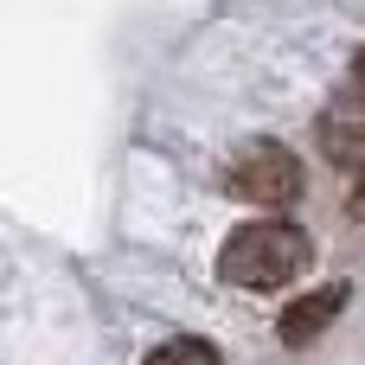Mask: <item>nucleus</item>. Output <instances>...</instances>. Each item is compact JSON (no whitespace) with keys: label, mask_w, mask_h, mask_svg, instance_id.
<instances>
[{"label":"nucleus","mask_w":365,"mask_h":365,"mask_svg":"<svg viewBox=\"0 0 365 365\" xmlns=\"http://www.w3.org/2000/svg\"><path fill=\"white\" fill-rule=\"evenodd\" d=\"M314 263V244L302 237V225L289 218H257V225H237L218 250V282L231 289H250V295H269L282 282H295L302 269Z\"/></svg>","instance_id":"nucleus-1"},{"label":"nucleus","mask_w":365,"mask_h":365,"mask_svg":"<svg viewBox=\"0 0 365 365\" xmlns=\"http://www.w3.org/2000/svg\"><path fill=\"white\" fill-rule=\"evenodd\" d=\"M237 199L250 205H295L302 199V167L282 141H244L231 154V180H225Z\"/></svg>","instance_id":"nucleus-2"},{"label":"nucleus","mask_w":365,"mask_h":365,"mask_svg":"<svg viewBox=\"0 0 365 365\" xmlns=\"http://www.w3.org/2000/svg\"><path fill=\"white\" fill-rule=\"evenodd\" d=\"M346 308V282H334V289H314V295H295L289 308H282V340L289 346H308L334 314Z\"/></svg>","instance_id":"nucleus-3"},{"label":"nucleus","mask_w":365,"mask_h":365,"mask_svg":"<svg viewBox=\"0 0 365 365\" xmlns=\"http://www.w3.org/2000/svg\"><path fill=\"white\" fill-rule=\"evenodd\" d=\"M327 154L346 167H365V128L359 122H327Z\"/></svg>","instance_id":"nucleus-4"},{"label":"nucleus","mask_w":365,"mask_h":365,"mask_svg":"<svg viewBox=\"0 0 365 365\" xmlns=\"http://www.w3.org/2000/svg\"><path fill=\"white\" fill-rule=\"evenodd\" d=\"M148 365H218V353L205 340H167L160 353H148Z\"/></svg>","instance_id":"nucleus-5"},{"label":"nucleus","mask_w":365,"mask_h":365,"mask_svg":"<svg viewBox=\"0 0 365 365\" xmlns=\"http://www.w3.org/2000/svg\"><path fill=\"white\" fill-rule=\"evenodd\" d=\"M353 90L365 96V51H359V64H353Z\"/></svg>","instance_id":"nucleus-6"},{"label":"nucleus","mask_w":365,"mask_h":365,"mask_svg":"<svg viewBox=\"0 0 365 365\" xmlns=\"http://www.w3.org/2000/svg\"><path fill=\"white\" fill-rule=\"evenodd\" d=\"M353 212H365V186H359V199H353Z\"/></svg>","instance_id":"nucleus-7"}]
</instances>
